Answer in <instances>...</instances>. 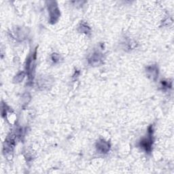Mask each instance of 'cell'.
Instances as JSON below:
<instances>
[{
  "instance_id": "6da1fadb",
  "label": "cell",
  "mask_w": 174,
  "mask_h": 174,
  "mask_svg": "<svg viewBox=\"0 0 174 174\" xmlns=\"http://www.w3.org/2000/svg\"><path fill=\"white\" fill-rule=\"evenodd\" d=\"M97 144V149L100 151L101 153H106L108 152L109 149V145L108 142L104 141H99Z\"/></svg>"
}]
</instances>
